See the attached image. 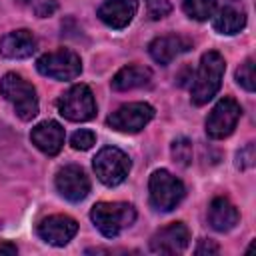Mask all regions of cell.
Segmentation results:
<instances>
[{"instance_id": "obj_1", "label": "cell", "mask_w": 256, "mask_h": 256, "mask_svg": "<svg viewBox=\"0 0 256 256\" xmlns=\"http://www.w3.org/2000/svg\"><path fill=\"white\" fill-rule=\"evenodd\" d=\"M224 70H226V62L220 52L210 50V52L202 54L198 72L192 82V102L196 106H202L216 96V92L220 90V84H222Z\"/></svg>"}, {"instance_id": "obj_2", "label": "cell", "mask_w": 256, "mask_h": 256, "mask_svg": "<svg viewBox=\"0 0 256 256\" xmlns=\"http://www.w3.org/2000/svg\"><path fill=\"white\" fill-rule=\"evenodd\" d=\"M0 92L12 104L16 116L20 120L28 122L38 114L36 88L28 80H24L20 74H14V72L4 74L0 80Z\"/></svg>"}, {"instance_id": "obj_3", "label": "cell", "mask_w": 256, "mask_h": 256, "mask_svg": "<svg viewBox=\"0 0 256 256\" xmlns=\"http://www.w3.org/2000/svg\"><path fill=\"white\" fill-rule=\"evenodd\" d=\"M90 218L106 238H116L122 230L134 224L136 210L126 202H98L92 208Z\"/></svg>"}, {"instance_id": "obj_4", "label": "cell", "mask_w": 256, "mask_h": 256, "mask_svg": "<svg viewBox=\"0 0 256 256\" xmlns=\"http://www.w3.org/2000/svg\"><path fill=\"white\" fill-rule=\"evenodd\" d=\"M150 202L156 210H162V212H170L174 210L180 200L184 198L186 190H184V184L172 176L168 170H156L152 176H150Z\"/></svg>"}, {"instance_id": "obj_5", "label": "cell", "mask_w": 256, "mask_h": 256, "mask_svg": "<svg viewBox=\"0 0 256 256\" xmlns=\"http://www.w3.org/2000/svg\"><path fill=\"white\" fill-rule=\"evenodd\" d=\"M92 166H94V172L102 184L118 186L120 182L126 180V176L130 172V158L120 148L106 146L94 156Z\"/></svg>"}, {"instance_id": "obj_6", "label": "cell", "mask_w": 256, "mask_h": 256, "mask_svg": "<svg viewBox=\"0 0 256 256\" xmlns=\"http://www.w3.org/2000/svg\"><path fill=\"white\" fill-rule=\"evenodd\" d=\"M58 112L72 122H86L96 116V100L86 84H76L58 98Z\"/></svg>"}, {"instance_id": "obj_7", "label": "cell", "mask_w": 256, "mask_h": 256, "mask_svg": "<svg viewBox=\"0 0 256 256\" xmlns=\"http://www.w3.org/2000/svg\"><path fill=\"white\" fill-rule=\"evenodd\" d=\"M36 68L40 74L54 78V80H72L80 74L82 70V62L80 56L74 50L68 48H60L54 52H48L44 56L38 58Z\"/></svg>"}, {"instance_id": "obj_8", "label": "cell", "mask_w": 256, "mask_h": 256, "mask_svg": "<svg viewBox=\"0 0 256 256\" xmlns=\"http://www.w3.org/2000/svg\"><path fill=\"white\" fill-rule=\"evenodd\" d=\"M242 116V108L234 98H222L212 108V112L206 118V134L214 140L226 138L234 132L238 120Z\"/></svg>"}, {"instance_id": "obj_9", "label": "cell", "mask_w": 256, "mask_h": 256, "mask_svg": "<svg viewBox=\"0 0 256 256\" xmlns=\"http://www.w3.org/2000/svg\"><path fill=\"white\" fill-rule=\"evenodd\" d=\"M154 118V108L146 102H130L120 106L116 112H112L108 116V126L118 130V132H126V134H136L140 132L150 120Z\"/></svg>"}, {"instance_id": "obj_10", "label": "cell", "mask_w": 256, "mask_h": 256, "mask_svg": "<svg viewBox=\"0 0 256 256\" xmlns=\"http://www.w3.org/2000/svg\"><path fill=\"white\" fill-rule=\"evenodd\" d=\"M56 188H58L60 196H64L66 200L80 202L90 192V180L80 166L68 164L56 172Z\"/></svg>"}, {"instance_id": "obj_11", "label": "cell", "mask_w": 256, "mask_h": 256, "mask_svg": "<svg viewBox=\"0 0 256 256\" xmlns=\"http://www.w3.org/2000/svg\"><path fill=\"white\" fill-rule=\"evenodd\" d=\"M188 242H190V232L186 224L172 222L160 228L150 238V250L156 254H178L188 246Z\"/></svg>"}, {"instance_id": "obj_12", "label": "cell", "mask_w": 256, "mask_h": 256, "mask_svg": "<svg viewBox=\"0 0 256 256\" xmlns=\"http://www.w3.org/2000/svg\"><path fill=\"white\" fill-rule=\"evenodd\" d=\"M78 232V224L74 218L70 216H64V214H54V216H48L44 218L40 224H38V236L52 244V246H64L68 244Z\"/></svg>"}, {"instance_id": "obj_13", "label": "cell", "mask_w": 256, "mask_h": 256, "mask_svg": "<svg viewBox=\"0 0 256 256\" xmlns=\"http://www.w3.org/2000/svg\"><path fill=\"white\" fill-rule=\"evenodd\" d=\"M30 140L46 156H56L64 146V128L54 120H44L32 128Z\"/></svg>"}, {"instance_id": "obj_14", "label": "cell", "mask_w": 256, "mask_h": 256, "mask_svg": "<svg viewBox=\"0 0 256 256\" xmlns=\"http://www.w3.org/2000/svg\"><path fill=\"white\" fill-rule=\"evenodd\" d=\"M192 48V40H188L186 36L180 34H168V36H158L150 42L148 52L152 56V60H156L158 64H170L174 58H178L180 54L188 52Z\"/></svg>"}, {"instance_id": "obj_15", "label": "cell", "mask_w": 256, "mask_h": 256, "mask_svg": "<svg viewBox=\"0 0 256 256\" xmlns=\"http://www.w3.org/2000/svg\"><path fill=\"white\" fill-rule=\"evenodd\" d=\"M136 10H138L136 0H106L98 8V16L106 26L122 30L132 22Z\"/></svg>"}, {"instance_id": "obj_16", "label": "cell", "mask_w": 256, "mask_h": 256, "mask_svg": "<svg viewBox=\"0 0 256 256\" xmlns=\"http://www.w3.org/2000/svg\"><path fill=\"white\" fill-rule=\"evenodd\" d=\"M36 50V38L30 30H14L0 38V54L6 58H28Z\"/></svg>"}, {"instance_id": "obj_17", "label": "cell", "mask_w": 256, "mask_h": 256, "mask_svg": "<svg viewBox=\"0 0 256 256\" xmlns=\"http://www.w3.org/2000/svg\"><path fill=\"white\" fill-rule=\"evenodd\" d=\"M214 30L220 34H236L246 26V12L240 0H228L214 16Z\"/></svg>"}, {"instance_id": "obj_18", "label": "cell", "mask_w": 256, "mask_h": 256, "mask_svg": "<svg viewBox=\"0 0 256 256\" xmlns=\"http://www.w3.org/2000/svg\"><path fill=\"white\" fill-rule=\"evenodd\" d=\"M240 220L238 208L228 200V198H214L208 206V222L214 230L218 232H228L232 230Z\"/></svg>"}, {"instance_id": "obj_19", "label": "cell", "mask_w": 256, "mask_h": 256, "mask_svg": "<svg viewBox=\"0 0 256 256\" xmlns=\"http://www.w3.org/2000/svg\"><path fill=\"white\" fill-rule=\"evenodd\" d=\"M152 80V72L146 66H138V64H128L122 70L116 72V76L112 78V88L118 92L124 90H134V88H142L148 86Z\"/></svg>"}, {"instance_id": "obj_20", "label": "cell", "mask_w": 256, "mask_h": 256, "mask_svg": "<svg viewBox=\"0 0 256 256\" xmlns=\"http://www.w3.org/2000/svg\"><path fill=\"white\" fill-rule=\"evenodd\" d=\"M184 12L194 20H208L216 12V0H184Z\"/></svg>"}, {"instance_id": "obj_21", "label": "cell", "mask_w": 256, "mask_h": 256, "mask_svg": "<svg viewBox=\"0 0 256 256\" xmlns=\"http://www.w3.org/2000/svg\"><path fill=\"white\" fill-rule=\"evenodd\" d=\"M172 158L180 166H188L192 162V142L188 138H178L172 144Z\"/></svg>"}, {"instance_id": "obj_22", "label": "cell", "mask_w": 256, "mask_h": 256, "mask_svg": "<svg viewBox=\"0 0 256 256\" xmlns=\"http://www.w3.org/2000/svg\"><path fill=\"white\" fill-rule=\"evenodd\" d=\"M236 82L248 90V92H254V58H248L244 64H240V68L236 70Z\"/></svg>"}, {"instance_id": "obj_23", "label": "cell", "mask_w": 256, "mask_h": 256, "mask_svg": "<svg viewBox=\"0 0 256 256\" xmlns=\"http://www.w3.org/2000/svg\"><path fill=\"white\" fill-rule=\"evenodd\" d=\"M94 142H96V136L92 130H76L70 138V144L74 150H88L94 146Z\"/></svg>"}, {"instance_id": "obj_24", "label": "cell", "mask_w": 256, "mask_h": 256, "mask_svg": "<svg viewBox=\"0 0 256 256\" xmlns=\"http://www.w3.org/2000/svg\"><path fill=\"white\" fill-rule=\"evenodd\" d=\"M172 12V4L168 0H148V16L152 20H160Z\"/></svg>"}, {"instance_id": "obj_25", "label": "cell", "mask_w": 256, "mask_h": 256, "mask_svg": "<svg viewBox=\"0 0 256 256\" xmlns=\"http://www.w3.org/2000/svg\"><path fill=\"white\" fill-rule=\"evenodd\" d=\"M254 160H256V152H254V144H246L238 154H236V166L240 170H246V168H252L254 166Z\"/></svg>"}, {"instance_id": "obj_26", "label": "cell", "mask_w": 256, "mask_h": 256, "mask_svg": "<svg viewBox=\"0 0 256 256\" xmlns=\"http://www.w3.org/2000/svg\"><path fill=\"white\" fill-rule=\"evenodd\" d=\"M218 244H214L212 240H200L198 248H196V254H218Z\"/></svg>"}, {"instance_id": "obj_27", "label": "cell", "mask_w": 256, "mask_h": 256, "mask_svg": "<svg viewBox=\"0 0 256 256\" xmlns=\"http://www.w3.org/2000/svg\"><path fill=\"white\" fill-rule=\"evenodd\" d=\"M54 10H56V2H54V0H48V2H42V4L36 8V14H38L40 18H46V16H50Z\"/></svg>"}, {"instance_id": "obj_28", "label": "cell", "mask_w": 256, "mask_h": 256, "mask_svg": "<svg viewBox=\"0 0 256 256\" xmlns=\"http://www.w3.org/2000/svg\"><path fill=\"white\" fill-rule=\"evenodd\" d=\"M16 246L10 242H0V254H16Z\"/></svg>"}, {"instance_id": "obj_29", "label": "cell", "mask_w": 256, "mask_h": 256, "mask_svg": "<svg viewBox=\"0 0 256 256\" xmlns=\"http://www.w3.org/2000/svg\"><path fill=\"white\" fill-rule=\"evenodd\" d=\"M16 2H20V4H28L30 0H16Z\"/></svg>"}]
</instances>
